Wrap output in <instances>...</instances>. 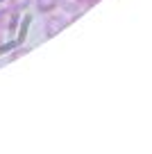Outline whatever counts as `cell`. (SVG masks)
Instances as JSON below:
<instances>
[{"label":"cell","instance_id":"277c9868","mask_svg":"<svg viewBox=\"0 0 152 154\" xmlns=\"http://www.w3.org/2000/svg\"><path fill=\"white\" fill-rule=\"evenodd\" d=\"M11 5H14V9H23L30 5V0H11Z\"/></svg>","mask_w":152,"mask_h":154},{"label":"cell","instance_id":"6da1fadb","mask_svg":"<svg viewBox=\"0 0 152 154\" xmlns=\"http://www.w3.org/2000/svg\"><path fill=\"white\" fill-rule=\"evenodd\" d=\"M64 27H66V20L59 18V16H50V18L46 20V34H48V36H55V34H59Z\"/></svg>","mask_w":152,"mask_h":154},{"label":"cell","instance_id":"7a4b0ae2","mask_svg":"<svg viewBox=\"0 0 152 154\" xmlns=\"http://www.w3.org/2000/svg\"><path fill=\"white\" fill-rule=\"evenodd\" d=\"M59 5H62V9L71 11V14H77L80 7H84V0H59Z\"/></svg>","mask_w":152,"mask_h":154},{"label":"cell","instance_id":"5b68a950","mask_svg":"<svg viewBox=\"0 0 152 154\" xmlns=\"http://www.w3.org/2000/svg\"><path fill=\"white\" fill-rule=\"evenodd\" d=\"M98 2H100V0H84V5H86V7H91V5H98Z\"/></svg>","mask_w":152,"mask_h":154},{"label":"cell","instance_id":"3957f363","mask_svg":"<svg viewBox=\"0 0 152 154\" xmlns=\"http://www.w3.org/2000/svg\"><path fill=\"white\" fill-rule=\"evenodd\" d=\"M57 5H59V0H36V9L43 11V14H50Z\"/></svg>","mask_w":152,"mask_h":154}]
</instances>
